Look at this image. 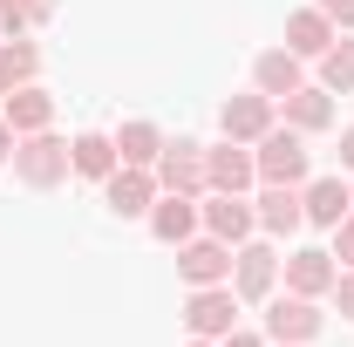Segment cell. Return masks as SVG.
Instances as JSON below:
<instances>
[{
	"label": "cell",
	"mask_w": 354,
	"mask_h": 347,
	"mask_svg": "<svg viewBox=\"0 0 354 347\" xmlns=\"http://www.w3.org/2000/svg\"><path fill=\"white\" fill-rule=\"evenodd\" d=\"M334 35H341V28H334L320 7H293V14H286V41H279V48H293L300 62H320V55L334 48Z\"/></svg>",
	"instance_id": "18"
},
{
	"label": "cell",
	"mask_w": 354,
	"mask_h": 347,
	"mask_svg": "<svg viewBox=\"0 0 354 347\" xmlns=\"http://www.w3.org/2000/svg\"><path fill=\"white\" fill-rule=\"evenodd\" d=\"M184 347H218V341H198V334H191V341H184Z\"/></svg>",
	"instance_id": "31"
},
{
	"label": "cell",
	"mask_w": 354,
	"mask_h": 347,
	"mask_svg": "<svg viewBox=\"0 0 354 347\" xmlns=\"http://www.w3.org/2000/svg\"><path fill=\"white\" fill-rule=\"evenodd\" d=\"M272 347H279V341H272Z\"/></svg>",
	"instance_id": "32"
},
{
	"label": "cell",
	"mask_w": 354,
	"mask_h": 347,
	"mask_svg": "<svg viewBox=\"0 0 354 347\" xmlns=\"http://www.w3.org/2000/svg\"><path fill=\"white\" fill-rule=\"evenodd\" d=\"M272 123H279V102L259 95V88H252V95H225V109H218V130L232 136V143H259Z\"/></svg>",
	"instance_id": "12"
},
{
	"label": "cell",
	"mask_w": 354,
	"mask_h": 347,
	"mask_svg": "<svg viewBox=\"0 0 354 347\" xmlns=\"http://www.w3.org/2000/svg\"><path fill=\"white\" fill-rule=\"evenodd\" d=\"M198 225L225 238V245H245L252 232H259V212H252V198H239V191H205L198 198Z\"/></svg>",
	"instance_id": "6"
},
{
	"label": "cell",
	"mask_w": 354,
	"mask_h": 347,
	"mask_svg": "<svg viewBox=\"0 0 354 347\" xmlns=\"http://www.w3.org/2000/svg\"><path fill=\"white\" fill-rule=\"evenodd\" d=\"M35 75H41V48L21 41V35H7V41H0V82L21 88V82H35Z\"/></svg>",
	"instance_id": "22"
},
{
	"label": "cell",
	"mask_w": 354,
	"mask_h": 347,
	"mask_svg": "<svg viewBox=\"0 0 354 347\" xmlns=\"http://www.w3.org/2000/svg\"><path fill=\"white\" fill-rule=\"evenodd\" d=\"M313 7H320V14H327V21L341 28V35L354 28V0H313Z\"/></svg>",
	"instance_id": "26"
},
{
	"label": "cell",
	"mask_w": 354,
	"mask_h": 347,
	"mask_svg": "<svg viewBox=\"0 0 354 347\" xmlns=\"http://www.w3.org/2000/svg\"><path fill=\"white\" fill-rule=\"evenodd\" d=\"M14 177L28 184V191H55V184H68L75 164H68V136L55 130H35V136H14Z\"/></svg>",
	"instance_id": "1"
},
{
	"label": "cell",
	"mask_w": 354,
	"mask_h": 347,
	"mask_svg": "<svg viewBox=\"0 0 354 347\" xmlns=\"http://www.w3.org/2000/svg\"><path fill=\"white\" fill-rule=\"evenodd\" d=\"M252 212H259V232H266V238H293V232L307 225V205H300V184H259Z\"/></svg>",
	"instance_id": "13"
},
{
	"label": "cell",
	"mask_w": 354,
	"mask_h": 347,
	"mask_svg": "<svg viewBox=\"0 0 354 347\" xmlns=\"http://www.w3.org/2000/svg\"><path fill=\"white\" fill-rule=\"evenodd\" d=\"M218 347H272V341H266V334H252V327H232Z\"/></svg>",
	"instance_id": "28"
},
{
	"label": "cell",
	"mask_w": 354,
	"mask_h": 347,
	"mask_svg": "<svg viewBox=\"0 0 354 347\" xmlns=\"http://www.w3.org/2000/svg\"><path fill=\"white\" fill-rule=\"evenodd\" d=\"M150 232H157L164 245L198 238V232H205V225H198V198H184V191H157V205H150Z\"/></svg>",
	"instance_id": "17"
},
{
	"label": "cell",
	"mask_w": 354,
	"mask_h": 347,
	"mask_svg": "<svg viewBox=\"0 0 354 347\" xmlns=\"http://www.w3.org/2000/svg\"><path fill=\"white\" fill-rule=\"evenodd\" d=\"M239 293H232V279L218 286H191V300H184V334H198V341H225L232 327H239Z\"/></svg>",
	"instance_id": "2"
},
{
	"label": "cell",
	"mask_w": 354,
	"mask_h": 347,
	"mask_svg": "<svg viewBox=\"0 0 354 347\" xmlns=\"http://www.w3.org/2000/svg\"><path fill=\"white\" fill-rule=\"evenodd\" d=\"M164 157V130L157 123H143V116H130L123 130H116V164H136V171H150Z\"/></svg>",
	"instance_id": "20"
},
{
	"label": "cell",
	"mask_w": 354,
	"mask_h": 347,
	"mask_svg": "<svg viewBox=\"0 0 354 347\" xmlns=\"http://www.w3.org/2000/svg\"><path fill=\"white\" fill-rule=\"evenodd\" d=\"M279 272H286V293L327 300V293H334V279H341V259H334L327 245H300V252H286V259H279Z\"/></svg>",
	"instance_id": "8"
},
{
	"label": "cell",
	"mask_w": 354,
	"mask_h": 347,
	"mask_svg": "<svg viewBox=\"0 0 354 347\" xmlns=\"http://www.w3.org/2000/svg\"><path fill=\"white\" fill-rule=\"evenodd\" d=\"M0 116H7V130H14V136L55 130V95H48L41 82H21V88H7V102H0Z\"/></svg>",
	"instance_id": "15"
},
{
	"label": "cell",
	"mask_w": 354,
	"mask_h": 347,
	"mask_svg": "<svg viewBox=\"0 0 354 347\" xmlns=\"http://www.w3.org/2000/svg\"><path fill=\"white\" fill-rule=\"evenodd\" d=\"M334 306L354 320V265H341V279H334Z\"/></svg>",
	"instance_id": "27"
},
{
	"label": "cell",
	"mask_w": 354,
	"mask_h": 347,
	"mask_svg": "<svg viewBox=\"0 0 354 347\" xmlns=\"http://www.w3.org/2000/svg\"><path fill=\"white\" fill-rule=\"evenodd\" d=\"M177 272H184V286H218V279H232V245L198 232V238L177 245Z\"/></svg>",
	"instance_id": "11"
},
{
	"label": "cell",
	"mask_w": 354,
	"mask_h": 347,
	"mask_svg": "<svg viewBox=\"0 0 354 347\" xmlns=\"http://www.w3.org/2000/svg\"><path fill=\"white\" fill-rule=\"evenodd\" d=\"M68 164H75V177H102L116 171V136H102V130H82V136H68Z\"/></svg>",
	"instance_id": "21"
},
{
	"label": "cell",
	"mask_w": 354,
	"mask_h": 347,
	"mask_svg": "<svg viewBox=\"0 0 354 347\" xmlns=\"http://www.w3.org/2000/svg\"><path fill=\"white\" fill-rule=\"evenodd\" d=\"M102 205H109L116 218H150V205H157V171L116 164V171L102 177Z\"/></svg>",
	"instance_id": "10"
},
{
	"label": "cell",
	"mask_w": 354,
	"mask_h": 347,
	"mask_svg": "<svg viewBox=\"0 0 354 347\" xmlns=\"http://www.w3.org/2000/svg\"><path fill=\"white\" fill-rule=\"evenodd\" d=\"M341 171H354V130H341Z\"/></svg>",
	"instance_id": "29"
},
{
	"label": "cell",
	"mask_w": 354,
	"mask_h": 347,
	"mask_svg": "<svg viewBox=\"0 0 354 347\" xmlns=\"http://www.w3.org/2000/svg\"><path fill=\"white\" fill-rule=\"evenodd\" d=\"M327 252H334L341 265H354V212L341 218V225H334V245H327Z\"/></svg>",
	"instance_id": "25"
},
{
	"label": "cell",
	"mask_w": 354,
	"mask_h": 347,
	"mask_svg": "<svg viewBox=\"0 0 354 347\" xmlns=\"http://www.w3.org/2000/svg\"><path fill=\"white\" fill-rule=\"evenodd\" d=\"M232 293L239 300H272L279 293V252H272V238H245V245H232Z\"/></svg>",
	"instance_id": "4"
},
{
	"label": "cell",
	"mask_w": 354,
	"mask_h": 347,
	"mask_svg": "<svg viewBox=\"0 0 354 347\" xmlns=\"http://www.w3.org/2000/svg\"><path fill=\"white\" fill-rule=\"evenodd\" d=\"M320 88H327V95H348L354 88V41L348 35H334V48L320 55Z\"/></svg>",
	"instance_id": "23"
},
{
	"label": "cell",
	"mask_w": 354,
	"mask_h": 347,
	"mask_svg": "<svg viewBox=\"0 0 354 347\" xmlns=\"http://www.w3.org/2000/svg\"><path fill=\"white\" fill-rule=\"evenodd\" d=\"M205 184H212V191H239V198H245V191L259 184L252 143H232V136H225V143H205Z\"/></svg>",
	"instance_id": "9"
},
{
	"label": "cell",
	"mask_w": 354,
	"mask_h": 347,
	"mask_svg": "<svg viewBox=\"0 0 354 347\" xmlns=\"http://www.w3.org/2000/svg\"><path fill=\"white\" fill-rule=\"evenodd\" d=\"M55 7H62V0H0V35L41 28V21H55Z\"/></svg>",
	"instance_id": "24"
},
{
	"label": "cell",
	"mask_w": 354,
	"mask_h": 347,
	"mask_svg": "<svg viewBox=\"0 0 354 347\" xmlns=\"http://www.w3.org/2000/svg\"><path fill=\"white\" fill-rule=\"evenodd\" d=\"M252 164H259V184H307V136L272 123L252 143Z\"/></svg>",
	"instance_id": "3"
},
{
	"label": "cell",
	"mask_w": 354,
	"mask_h": 347,
	"mask_svg": "<svg viewBox=\"0 0 354 347\" xmlns=\"http://www.w3.org/2000/svg\"><path fill=\"white\" fill-rule=\"evenodd\" d=\"M14 157V130H7V116H0V164Z\"/></svg>",
	"instance_id": "30"
},
{
	"label": "cell",
	"mask_w": 354,
	"mask_h": 347,
	"mask_svg": "<svg viewBox=\"0 0 354 347\" xmlns=\"http://www.w3.org/2000/svg\"><path fill=\"white\" fill-rule=\"evenodd\" d=\"M252 88L272 95V102H286L293 88H307V62H300L293 48H266L259 62H252Z\"/></svg>",
	"instance_id": "16"
},
{
	"label": "cell",
	"mask_w": 354,
	"mask_h": 347,
	"mask_svg": "<svg viewBox=\"0 0 354 347\" xmlns=\"http://www.w3.org/2000/svg\"><path fill=\"white\" fill-rule=\"evenodd\" d=\"M300 205H307V225L334 232V225L354 212V184L341 171H334V177H307V184H300Z\"/></svg>",
	"instance_id": "14"
},
{
	"label": "cell",
	"mask_w": 354,
	"mask_h": 347,
	"mask_svg": "<svg viewBox=\"0 0 354 347\" xmlns=\"http://www.w3.org/2000/svg\"><path fill=\"white\" fill-rule=\"evenodd\" d=\"M150 171H157V191H184V198L212 191L205 184V143H191V136H164V157Z\"/></svg>",
	"instance_id": "5"
},
{
	"label": "cell",
	"mask_w": 354,
	"mask_h": 347,
	"mask_svg": "<svg viewBox=\"0 0 354 347\" xmlns=\"http://www.w3.org/2000/svg\"><path fill=\"white\" fill-rule=\"evenodd\" d=\"M279 123H286V130H300V136H320L327 123H334V95H327L320 82L293 88V95L279 102Z\"/></svg>",
	"instance_id": "19"
},
{
	"label": "cell",
	"mask_w": 354,
	"mask_h": 347,
	"mask_svg": "<svg viewBox=\"0 0 354 347\" xmlns=\"http://www.w3.org/2000/svg\"><path fill=\"white\" fill-rule=\"evenodd\" d=\"M313 334H320V300H307V293H272L266 300V341L307 347Z\"/></svg>",
	"instance_id": "7"
}]
</instances>
